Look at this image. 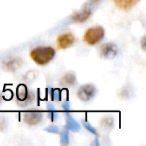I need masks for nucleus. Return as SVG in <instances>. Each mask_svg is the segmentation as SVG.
I'll return each instance as SVG.
<instances>
[{
	"instance_id": "obj_1",
	"label": "nucleus",
	"mask_w": 146,
	"mask_h": 146,
	"mask_svg": "<svg viewBox=\"0 0 146 146\" xmlns=\"http://www.w3.org/2000/svg\"><path fill=\"white\" fill-rule=\"evenodd\" d=\"M55 56V50L52 47L48 46H38L33 48L30 51V57L36 64L43 66L48 64L53 60Z\"/></svg>"
},
{
	"instance_id": "obj_3",
	"label": "nucleus",
	"mask_w": 146,
	"mask_h": 146,
	"mask_svg": "<svg viewBox=\"0 0 146 146\" xmlns=\"http://www.w3.org/2000/svg\"><path fill=\"white\" fill-rule=\"evenodd\" d=\"M75 42V37L72 33H63L57 38V45L60 49H66L72 46Z\"/></svg>"
},
{
	"instance_id": "obj_8",
	"label": "nucleus",
	"mask_w": 146,
	"mask_h": 146,
	"mask_svg": "<svg viewBox=\"0 0 146 146\" xmlns=\"http://www.w3.org/2000/svg\"><path fill=\"white\" fill-rule=\"evenodd\" d=\"M91 14V11L90 10H82L80 12L76 13L74 16H73V20L76 21V22H83V21L87 20V18Z\"/></svg>"
},
{
	"instance_id": "obj_2",
	"label": "nucleus",
	"mask_w": 146,
	"mask_h": 146,
	"mask_svg": "<svg viewBox=\"0 0 146 146\" xmlns=\"http://www.w3.org/2000/svg\"><path fill=\"white\" fill-rule=\"evenodd\" d=\"M104 34H105V31L101 26H94L91 28H88L85 31L83 40L84 42H86L89 45H95L103 39Z\"/></svg>"
},
{
	"instance_id": "obj_9",
	"label": "nucleus",
	"mask_w": 146,
	"mask_h": 146,
	"mask_svg": "<svg viewBox=\"0 0 146 146\" xmlns=\"http://www.w3.org/2000/svg\"><path fill=\"white\" fill-rule=\"evenodd\" d=\"M64 79L66 80V81H68L69 84H73V82L75 81V77H74L72 74H66V75L64 76Z\"/></svg>"
},
{
	"instance_id": "obj_6",
	"label": "nucleus",
	"mask_w": 146,
	"mask_h": 146,
	"mask_svg": "<svg viewBox=\"0 0 146 146\" xmlns=\"http://www.w3.org/2000/svg\"><path fill=\"white\" fill-rule=\"evenodd\" d=\"M117 54V47L113 43H107L101 48V56L105 58H112Z\"/></svg>"
},
{
	"instance_id": "obj_5",
	"label": "nucleus",
	"mask_w": 146,
	"mask_h": 146,
	"mask_svg": "<svg viewBox=\"0 0 146 146\" xmlns=\"http://www.w3.org/2000/svg\"><path fill=\"white\" fill-rule=\"evenodd\" d=\"M3 68L7 71H15L22 65V60L17 57H8L2 62Z\"/></svg>"
},
{
	"instance_id": "obj_4",
	"label": "nucleus",
	"mask_w": 146,
	"mask_h": 146,
	"mask_svg": "<svg viewBox=\"0 0 146 146\" xmlns=\"http://www.w3.org/2000/svg\"><path fill=\"white\" fill-rule=\"evenodd\" d=\"M95 94V87L93 85H83L78 90V97L83 101H88Z\"/></svg>"
},
{
	"instance_id": "obj_7",
	"label": "nucleus",
	"mask_w": 146,
	"mask_h": 146,
	"mask_svg": "<svg viewBox=\"0 0 146 146\" xmlns=\"http://www.w3.org/2000/svg\"><path fill=\"white\" fill-rule=\"evenodd\" d=\"M113 1L117 5L118 8L122 9V10H128V9L132 8L139 0H113Z\"/></svg>"
},
{
	"instance_id": "obj_10",
	"label": "nucleus",
	"mask_w": 146,
	"mask_h": 146,
	"mask_svg": "<svg viewBox=\"0 0 146 146\" xmlns=\"http://www.w3.org/2000/svg\"><path fill=\"white\" fill-rule=\"evenodd\" d=\"M1 101H2V96H1V94H0V103H1Z\"/></svg>"
}]
</instances>
